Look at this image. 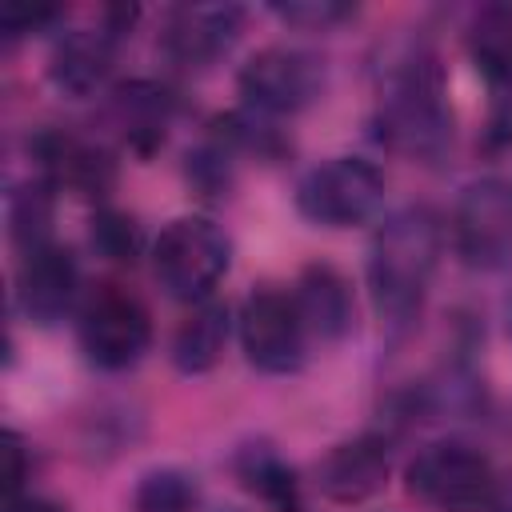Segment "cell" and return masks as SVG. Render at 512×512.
Returning <instances> with one entry per match:
<instances>
[{
    "label": "cell",
    "instance_id": "obj_1",
    "mask_svg": "<svg viewBox=\"0 0 512 512\" xmlns=\"http://www.w3.org/2000/svg\"><path fill=\"white\" fill-rule=\"evenodd\" d=\"M376 136L384 148L420 164H436L452 148V108L444 92V72L428 44H404L388 60L376 104Z\"/></svg>",
    "mask_w": 512,
    "mask_h": 512
},
{
    "label": "cell",
    "instance_id": "obj_2",
    "mask_svg": "<svg viewBox=\"0 0 512 512\" xmlns=\"http://www.w3.org/2000/svg\"><path fill=\"white\" fill-rule=\"evenodd\" d=\"M440 252H444V224L428 204H408L376 228L368 252V288L376 312L388 324L400 328L420 312Z\"/></svg>",
    "mask_w": 512,
    "mask_h": 512
},
{
    "label": "cell",
    "instance_id": "obj_3",
    "mask_svg": "<svg viewBox=\"0 0 512 512\" xmlns=\"http://www.w3.org/2000/svg\"><path fill=\"white\" fill-rule=\"evenodd\" d=\"M228 260V236L208 216H176L152 244V272L160 288L188 304L212 300V288L228 272Z\"/></svg>",
    "mask_w": 512,
    "mask_h": 512
},
{
    "label": "cell",
    "instance_id": "obj_4",
    "mask_svg": "<svg viewBox=\"0 0 512 512\" xmlns=\"http://www.w3.org/2000/svg\"><path fill=\"white\" fill-rule=\"evenodd\" d=\"M408 492L436 512H484L496 488L492 460L464 440L424 444L408 460Z\"/></svg>",
    "mask_w": 512,
    "mask_h": 512
},
{
    "label": "cell",
    "instance_id": "obj_5",
    "mask_svg": "<svg viewBox=\"0 0 512 512\" xmlns=\"http://www.w3.org/2000/svg\"><path fill=\"white\" fill-rule=\"evenodd\" d=\"M384 204V172L364 156H332L308 168L296 184V208L324 228L368 224Z\"/></svg>",
    "mask_w": 512,
    "mask_h": 512
},
{
    "label": "cell",
    "instance_id": "obj_6",
    "mask_svg": "<svg viewBox=\"0 0 512 512\" xmlns=\"http://www.w3.org/2000/svg\"><path fill=\"white\" fill-rule=\"evenodd\" d=\"M80 348L84 356L104 368V372H124L132 368L148 344H152V316L140 304V296H132L120 284H100L84 308H80Z\"/></svg>",
    "mask_w": 512,
    "mask_h": 512
},
{
    "label": "cell",
    "instance_id": "obj_7",
    "mask_svg": "<svg viewBox=\"0 0 512 512\" xmlns=\"http://www.w3.org/2000/svg\"><path fill=\"white\" fill-rule=\"evenodd\" d=\"M236 88L244 96V108L260 116H292L320 96L324 60L304 48L268 44L248 56V64L236 76Z\"/></svg>",
    "mask_w": 512,
    "mask_h": 512
},
{
    "label": "cell",
    "instance_id": "obj_8",
    "mask_svg": "<svg viewBox=\"0 0 512 512\" xmlns=\"http://www.w3.org/2000/svg\"><path fill=\"white\" fill-rule=\"evenodd\" d=\"M236 328L248 364L268 376H288L308 356V328L300 320V308L280 288H256L244 300Z\"/></svg>",
    "mask_w": 512,
    "mask_h": 512
},
{
    "label": "cell",
    "instance_id": "obj_9",
    "mask_svg": "<svg viewBox=\"0 0 512 512\" xmlns=\"http://www.w3.org/2000/svg\"><path fill=\"white\" fill-rule=\"evenodd\" d=\"M452 244L472 268L512 264V184L484 176L472 180L452 208Z\"/></svg>",
    "mask_w": 512,
    "mask_h": 512
},
{
    "label": "cell",
    "instance_id": "obj_10",
    "mask_svg": "<svg viewBox=\"0 0 512 512\" xmlns=\"http://www.w3.org/2000/svg\"><path fill=\"white\" fill-rule=\"evenodd\" d=\"M244 32V8L236 4H184L172 8L160 32V52L184 72L212 68Z\"/></svg>",
    "mask_w": 512,
    "mask_h": 512
},
{
    "label": "cell",
    "instance_id": "obj_11",
    "mask_svg": "<svg viewBox=\"0 0 512 512\" xmlns=\"http://www.w3.org/2000/svg\"><path fill=\"white\" fill-rule=\"evenodd\" d=\"M32 156L40 164V176L52 180L56 188H72L76 196L88 200H104L116 184V160L104 144L64 132V128H48L32 140Z\"/></svg>",
    "mask_w": 512,
    "mask_h": 512
},
{
    "label": "cell",
    "instance_id": "obj_12",
    "mask_svg": "<svg viewBox=\"0 0 512 512\" xmlns=\"http://www.w3.org/2000/svg\"><path fill=\"white\" fill-rule=\"evenodd\" d=\"M76 288H80V268H76V256L48 240L32 252L20 256V268H16V304L28 320L36 324H56L72 300H76Z\"/></svg>",
    "mask_w": 512,
    "mask_h": 512
},
{
    "label": "cell",
    "instance_id": "obj_13",
    "mask_svg": "<svg viewBox=\"0 0 512 512\" xmlns=\"http://www.w3.org/2000/svg\"><path fill=\"white\" fill-rule=\"evenodd\" d=\"M388 480V448L376 436H356L328 448L316 464V488L332 504H364Z\"/></svg>",
    "mask_w": 512,
    "mask_h": 512
},
{
    "label": "cell",
    "instance_id": "obj_14",
    "mask_svg": "<svg viewBox=\"0 0 512 512\" xmlns=\"http://www.w3.org/2000/svg\"><path fill=\"white\" fill-rule=\"evenodd\" d=\"M116 44H120V32L100 20L96 28H72L56 40L52 48V60H48V76L60 92L68 96H92L104 88L108 72H112V60H116Z\"/></svg>",
    "mask_w": 512,
    "mask_h": 512
},
{
    "label": "cell",
    "instance_id": "obj_15",
    "mask_svg": "<svg viewBox=\"0 0 512 512\" xmlns=\"http://www.w3.org/2000/svg\"><path fill=\"white\" fill-rule=\"evenodd\" d=\"M172 112H176V96L156 80H124L112 88V100H108L112 124L120 128L124 144L140 156H148L164 144Z\"/></svg>",
    "mask_w": 512,
    "mask_h": 512
},
{
    "label": "cell",
    "instance_id": "obj_16",
    "mask_svg": "<svg viewBox=\"0 0 512 512\" xmlns=\"http://www.w3.org/2000/svg\"><path fill=\"white\" fill-rule=\"evenodd\" d=\"M292 300L300 308V320H304L308 336L340 340L352 328V312H356L352 308V288L332 264H308L296 280Z\"/></svg>",
    "mask_w": 512,
    "mask_h": 512
},
{
    "label": "cell",
    "instance_id": "obj_17",
    "mask_svg": "<svg viewBox=\"0 0 512 512\" xmlns=\"http://www.w3.org/2000/svg\"><path fill=\"white\" fill-rule=\"evenodd\" d=\"M232 332V312L224 300H200L172 332V364L184 376H204L220 364Z\"/></svg>",
    "mask_w": 512,
    "mask_h": 512
},
{
    "label": "cell",
    "instance_id": "obj_18",
    "mask_svg": "<svg viewBox=\"0 0 512 512\" xmlns=\"http://www.w3.org/2000/svg\"><path fill=\"white\" fill-rule=\"evenodd\" d=\"M232 472L272 512H304V488H300L292 464L272 444H264V440L240 444L232 456Z\"/></svg>",
    "mask_w": 512,
    "mask_h": 512
},
{
    "label": "cell",
    "instance_id": "obj_19",
    "mask_svg": "<svg viewBox=\"0 0 512 512\" xmlns=\"http://www.w3.org/2000/svg\"><path fill=\"white\" fill-rule=\"evenodd\" d=\"M468 52L484 72L492 96H512V8L488 4L468 24Z\"/></svg>",
    "mask_w": 512,
    "mask_h": 512
},
{
    "label": "cell",
    "instance_id": "obj_20",
    "mask_svg": "<svg viewBox=\"0 0 512 512\" xmlns=\"http://www.w3.org/2000/svg\"><path fill=\"white\" fill-rule=\"evenodd\" d=\"M52 192H56V184L44 180V176H32L28 184H20L12 192L8 228H12V240H16L20 256L52 240Z\"/></svg>",
    "mask_w": 512,
    "mask_h": 512
},
{
    "label": "cell",
    "instance_id": "obj_21",
    "mask_svg": "<svg viewBox=\"0 0 512 512\" xmlns=\"http://www.w3.org/2000/svg\"><path fill=\"white\" fill-rule=\"evenodd\" d=\"M92 248L112 264H136V256L144 248L140 224L120 208H100L92 216Z\"/></svg>",
    "mask_w": 512,
    "mask_h": 512
},
{
    "label": "cell",
    "instance_id": "obj_22",
    "mask_svg": "<svg viewBox=\"0 0 512 512\" xmlns=\"http://www.w3.org/2000/svg\"><path fill=\"white\" fill-rule=\"evenodd\" d=\"M196 484L176 468H156L136 484V512H192Z\"/></svg>",
    "mask_w": 512,
    "mask_h": 512
},
{
    "label": "cell",
    "instance_id": "obj_23",
    "mask_svg": "<svg viewBox=\"0 0 512 512\" xmlns=\"http://www.w3.org/2000/svg\"><path fill=\"white\" fill-rule=\"evenodd\" d=\"M272 16L300 32H328L340 20L356 16V8L340 0H288V4H272Z\"/></svg>",
    "mask_w": 512,
    "mask_h": 512
},
{
    "label": "cell",
    "instance_id": "obj_24",
    "mask_svg": "<svg viewBox=\"0 0 512 512\" xmlns=\"http://www.w3.org/2000/svg\"><path fill=\"white\" fill-rule=\"evenodd\" d=\"M188 180L204 196H224V188L232 184V152L208 136L196 152H188Z\"/></svg>",
    "mask_w": 512,
    "mask_h": 512
},
{
    "label": "cell",
    "instance_id": "obj_25",
    "mask_svg": "<svg viewBox=\"0 0 512 512\" xmlns=\"http://www.w3.org/2000/svg\"><path fill=\"white\" fill-rule=\"evenodd\" d=\"M32 464H28V452H24V440L16 432L4 436V508L24 500V480H28Z\"/></svg>",
    "mask_w": 512,
    "mask_h": 512
},
{
    "label": "cell",
    "instance_id": "obj_26",
    "mask_svg": "<svg viewBox=\"0 0 512 512\" xmlns=\"http://www.w3.org/2000/svg\"><path fill=\"white\" fill-rule=\"evenodd\" d=\"M60 16H64L60 8H8L0 16V28H4L8 40H16V36H28V32H40V28L56 24Z\"/></svg>",
    "mask_w": 512,
    "mask_h": 512
},
{
    "label": "cell",
    "instance_id": "obj_27",
    "mask_svg": "<svg viewBox=\"0 0 512 512\" xmlns=\"http://www.w3.org/2000/svg\"><path fill=\"white\" fill-rule=\"evenodd\" d=\"M484 512H512V472L496 476V488H492V500Z\"/></svg>",
    "mask_w": 512,
    "mask_h": 512
},
{
    "label": "cell",
    "instance_id": "obj_28",
    "mask_svg": "<svg viewBox=\"0 0 512 512\" xmlns=\"http://www.w3.org/2000/svg\"><path fill=\"white\" fill-rule=\"evenodd\" d=\"M4 512H60V508H56V504H48V500H32V496H24V500L8 504Z\"/></svg>",
    "mask_w": 512,
    "mask_h": 512
}]
</instances>
